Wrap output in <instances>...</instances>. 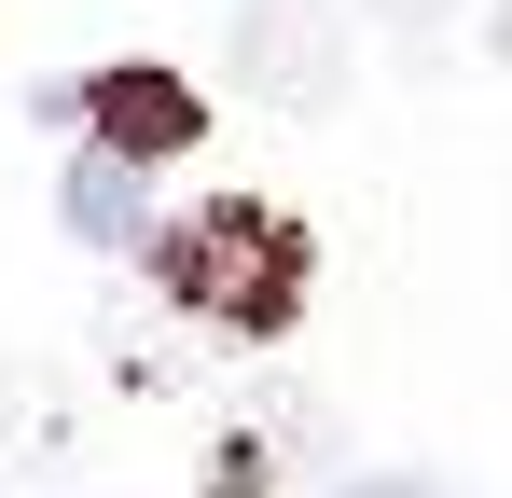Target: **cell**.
<instances>
[{"mask_svg":"<svg viewBox=\"0 0 512 498\" xmlns=\"http://www.w3.org/2000/svg\"><path fill=\"white\" fill-rule=\"evenodd\" d=\"M70 236H97V249H139V236H153V208H139V153L97 139V153L70 166Z\"/></svg>","mask_w":512,"mask_h":498,"instance_id":"cell-4","label":"cell"},{"mask_svg":"<svg viewBox=\"0 0 512 498\" xmlns=\"http://www.w3.org/2000/svg\"><path fill=\"white\" fill-rule=\"evenodd\" d=\"M236 56H250V83H263V97L319 111V97L346 83V28L319 14V0H250V14H236Z\"/></svg>","mask_w":512,"mask_h":498,"instance_id":"cell-2","label":"cell"},{"mask_svg":"<svg viewBox=\"0 0 512 498\" xmlns=\"http://www.w3.org/2000/svg\"><path fill=\"white\" fill-rule=\"evenodd\" d=\"M167 291L208 305V319H250V332H263L291 291H305V249L277 236L263 208H208L194 236H167Z\"/></svg>","mask_w":512,"mask_h":498,"instance_id":"cell-1","label":"cell"},{"mask_svg":"<svg viewBox=\"0 0 512 498\" xmlns=\"http://www.w3.org/2000/svg\"><path fill=\"white\" fill-rule=\"evenodd\" d=\"M97 139L153 166V153H180V139H194V97H180L167 70H111V83H97Z\"/></svg>","mask_w":512,"mask_h":498,"instance_id":"cell-3","label":"cell"},{"mask_svg":"<svg viewBox=\"0 0 512 498\" xmlns=\"http://www.w3.org/2000/svg\"><path fill=\"white\" fill-rule=\"evenodd\" d=\"M360 498H429V485H360Z\"/></svg>","mask_w":512,"mask_h":498,"instance_id":"cell-5","label":"cell"}]
</instances>
